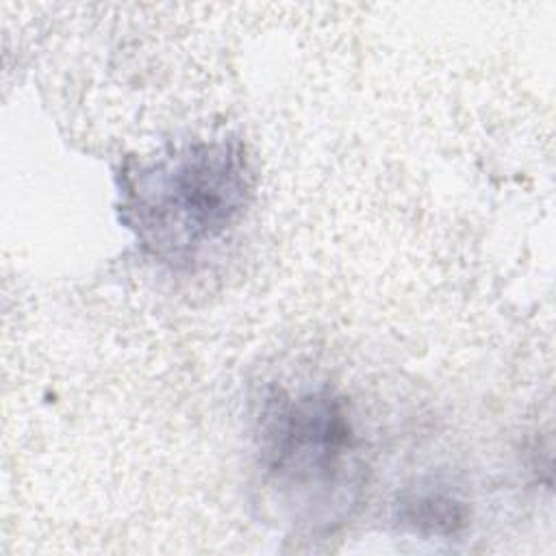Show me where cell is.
<instances>
[{
	"instance_id": "6da1fadb",
	"label": "cell",
	"mask_w": 556,
	"mask_h": 556,
	"mask_svg": "<svg viewBox=\"0 0 556 556\" xmlns=\"http://www.w3.org/2000/svg\"><path fill=\"white\" fill-rule=\"evenodd\" d=\"M256 469L295 528L343 523L365 489L363 445L348 402L328 387H278L256 415Z\"/></svg>"
},
{
	"instance_id": "7a4b0ae2",
	"label": "cell",
	"mask_w": 556,
	"mask_h": 556,
	"mask_svg": "<svg viewBox=\"0 0 556 556\" xmlns=\"http://www.w3.org/2000/svg\"><path fill=\"white\" fill-rule=\"evenodd\" d=\"M122 219L161 261H189L226 235L252 195L239 139L198 141L122 172Z\"/></svg>"
},
{
	"instance_id": "3957f363",
	"label": "cell",
	"mask_w": 556,
	"mask_h": 556,
	"mask_svg": "<svg viewBox=\"0 0 556 556\" xmlns=\"http://www.w3.org/2000/svg\"><path fill=\"white\" fill-rule=\"evenodd\" d=\"M400 517L415 530L430 534H452L458 526L465 523V508L452 495L424 491L402 500Z\"/></svg>"
}]
</instances>
